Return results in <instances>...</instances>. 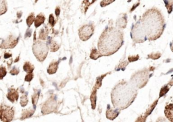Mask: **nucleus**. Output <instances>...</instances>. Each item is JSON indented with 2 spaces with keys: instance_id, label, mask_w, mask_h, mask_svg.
<instances>
[{
  "instance_id": "nucleus-1",
  "label": "nucleus",
  "mask_w": 173,
  "mask_h": 122,
  "mask_svg": "<svg viewBox=\"0 0 173 122\" xmlns=\"http://www.w3.org/2000/svg\"><path fill=\"white\" fill-rule=\"evenodd\" d=\"M147 40L155 41L162 35L166 26L164 16L160 10L151 8L143 14L139 20Z\"/></svg>"
},
{
  "instance_id": "nucleus-2",
  "label": "nucleus",
  "mask_w": 173,
  "mask_h": 122,
  "mask_svg": "<svg viewBox=\"0 0 173 122\" xmlns=\"http://www.w3.org/2000/svg\"><path fill=\"white\" fill-rule=\"evenodd\" d=\"M123 33L116 27H107L99 37L98 51L102 56L116 53L123 45Z\"/></svg>"
},
{
  "instance_id": "nucleus-3",
  "label": "nucleus",
  "mask_w": 173,
  "mask_h": 122,
  "mask_svg": "<svg viewBox=\"0 0 173 122\" xmlns=\"http://www.w3.org/2000/svg\"><path fill=\"white\" fill-rule=\"evenodd\" d=\"M137 95V88L130 82L121 81L115 86L112 91V102L116 109L122 110L131 105Z\"/></svg>"
},
{
  "instance_id": "nucleus-4",
  "label": "nucleus",
  "mask_w": 173,
  "mask_h": 122,
  "mask_svg": "<svg viewBox=\"0 0 173 122\" xmlns=\"http://www.w3.org/2000/svg\"><path fill=\"white\" fill-rule=\"evenodd\" d=\"M150 77L149 71L147 69H144L133 74L130 82L137 89L141 88L146 85Z\"/></svg>"
},
{
  "instance_id": "nucleus-5",
  "label": "nucleus",
  "mask_w": 173,
  "mask_h": 122,
  "mask_svg": "<svg viewBox=\"0 0 173 122\" xmlns=\"http://www.w3.org/2000/svg\"><path fill=\"white\" fill-rule=\"evenodd\" d=\"M131 37L133 42L136 43H142L147 41L145 33H144L139 20L137 21L132 25Z\"/></svg>"
},
{
  "instance_id": "nucleus-6",
  "label": "nucleus",
  "mask_w": 173,
  "mask_h": 122,
  "mask_svg": "<svg viewBox=\"0 0 173 122\" xmlns=\"http://www.w3.org/2000/svg\"><path fill=\"white\" fill-rule=\"evenodd\" d=\"M48 44L41 41L35 42L32 46V51L39 62H43L45 60L48 55Z\"/></svg>"
},
{
  "instance_id": "nucleus-7",
  "label": "nucleus",
  "mask_w": 173,
  "mask_h": 122,
  "mask_svg": "<svg viewBox=\"0 0 173 122\" xmlns=\"http://www.w3.org/2000/svg\"><path fill=\"white\" fill-rule=\"evenodd\" d=\"M14 117L13 107L3 104L0 106V120L3 122L12 121Z\"/></svg>"
},
{
  "instance_id": "nucleus-8",
  "label": "nucleus",
  "mask_w": 173,
  "mask_h": 122,
  "mask_svg": "<svg viewBox=\"0 0 173 122\" xmlns=\"http://www.w3.org/2000/svg\"><path fill=\"white\" fill-rule=\"evenodd\" d=\"M93 32H94V26L93 25H85L78 30L79 37L82 41H86L91 38L93 34Z\"/></svg>"
},
{
  "instance_id": "nucleus-9",
  "label": "nucleus",
  "mask_w": 173,
  "mask_h": 122,
  "mask_svg": "<svg viewBox=\"0 0 173 122\" xmlns=\"http://www.w3.org/2000/svg\"><path fill=\"white\" fill-rule=\"evenodd\" d=\"M19 38H15L14 36L11 35L2 41L0 47L2 49H12L15 47L18 42H19Z\"/></svg>"
},
{
  "instance_id": "nucleus-10",
  "label": "nucleus",
  "mask_w": 173,
  "mask_h": 122,
  "mask_svg": "<svg viewBox=\"0 0 173 122\" xmlns=\"http://www.w3.org/2000/svg\"><path fill=\"white\" fill-rule=\"evenodd\" d=\"M56 108V101L53 100L52 99H50L48 100L43 106L42 108V113L43 114H48L52 112Z\"/></svg>"
},
{
  "instance_id": "nucleus-11",
  "label": "nucleus",
  "mask_w": 173,
  "mask_h": 122,
  "mask_svg": "<svg viewBox=\"0 0 173 122\" xmlns=\"http://www.w3.org/2000/svg\"><path fill=\"white\" fill-rule=\"evenodd\" d=\"M7 98L12 103H15L19 98V94L17 90L10 88L8 89V92L7 95Z\"/></svg>"
},
{
  "instance_id": "nucleus-12",
  "label": "nucleus",
  "mask_w": 173,
  "mask_h": 122,
  "mask_svg": "<svg viewBox=\"0 0 173 122\" xmlns=\"http://www.w3.org/2000/svg\"><path fill=\"white\" fill-rule=\"evenodd\" d=\"M120 113V111L118 109H112L110 108V106L108 105V109L106 111V117L108 120H114L115 118H116L118 116Z\"/></svg>"
},
{
  "instance_id": "nucleus-13",
  "label": "nucleus",
  "mask_w": 173,
  "mask_h": 122,
  "mask_svg": "<svg viewBox=\"0 0 173 122\" xmlns=\"http://www.w3.org/2000/svg\"><path fill=\"white\" fill-rule=\"evenodd\" d=\"M127 24V14H123L122 16L121 15L116 21V27L120 28H125Z\"/></svg>"
},
{
  "instance_id": "nucleus-14",
  "label": "nucleus",
  "mask_w": 173,
  "mask_h": 122,
  "mask_svg": "<svg viewBox=\"0 0 173 122\" xmlns=\"http://www.w3.org/2000/svg\"><path fill=\"white\" fill-rule=\"evenodd\" d=\"M164 114L169 121L173 122V103L168 104V105L166 106Z\"/></svg>"
},
{
  "instance_id": "nucleus-15",
  "label": "nucleus",
  "mask_w": 173,
  "mask_h": 122,
  "mask_svg": "<svg viewBox=\"0 0 173 122\" xmlns=\"http://www.w3.org/2000/svg\"><path fill=\"white\" fill-rule=\"evenodd\" d=\"M45 17L44 16L43 14H39L36 16L35 20V28H38L40 26L41 24H43L45 22Z\"/></svg>"
},
{
  "instance_id": "nucleus-16",
  "label": "nucleus",
  "mask_w": 173,
  "mask_h": 122,
  "mask_svg": "<svg viewBox=\"0 0 173 122\" xmlns=\"http://www.w3.org/2000/svg\"><path fill=\"white\" fill-rule=\"evenodd\" d=\"M60 63V61L58 62H54L50 63V65L49 66V67L48 68V73L49 74H55L57 70V67H58V64Z\"/></svg>"
},
{
  "instance_id": "nucleus-17",
  "label": "nucleus",
  "mask_w": 173,
  "mask_h": 122,
  "mask_svg": "<svg viewBox=\"0 0 173 122\" xmlns=\"http://www.w3.org/2000/svg\"><path fill=\"white\" fill-rule=\"evenodd\" d=\"M35 109H24L23 111V113H22V116H21V120H24V119H27V118L31 117L32 115L34 114L35 112Z\"/></svg>"
},
{
  "instance_id": "nucleus-18",
  "label": "nucleus",
  "mask_w": 173,
  "mask_h": 122,
  "mask_svg": "<svg viewBox=\"0 0 173 122\" xmlns=\"http://www.w3.org/2000/svg\"><path fill=\"white\" fill-rule=\"evenodd\" d=\"M35 69L34 66L31 64L30 62H26L24 64L23 66V70L24 71H26L28 74H32V71H33Z\"/></svg>"
},
{
  "instance_id": "nucleus-19",
  "label": "nucleus",
  "mask_w": 173,
  "mask_h": 122,
  "mask_svg": "<svg viewBox=\"0 0 173 122\" xmlns=\"http://www.w3.org/2000/svg\"><path fill=\"white\" fill-rule=\"evenodd\" d=\"M48 30L46 29V26L45 28H43L40 30V33H39V39H41V40H45L47 39V37H48Z\"/></svg>"
},
{
  "instance_id": "nucleus-20",
  "label": "nucleus",
  "mask_w": 173,
  "mask_h": 122,
  "mask_svg": "<svg viewBox=\"0 0 173 122\" xmlns=\"http://www.w3.org/2000/svg\"><path fill=\"white\" fill-rule=\"evenodd\" d=\"M102 55L100 54V53L97 51L96 49H93L91 50V55H90V57L92 59H98L99 57H102Z\"/></svg>"
},
{
  "instance_id": "nucleus-21",
  "label": "nucleus",
  "mask_w": 173,
  "mask_h": 122,
  "mask_svg": "<svg viewBox=\"0 0 173 122\" xmlns=\"http://www.w3.org/2000/svg\"><path fill=\"white\" fill-rule=\"evenodd\" d=\"M7 12V4L6 1H0V15H3Z\"/></svg>"
},
{
  "instance_id": "nucleus-22",
  "label": "nucleus",
  "mask_w": 173,
  "mask_h": 122,
  "mask_svg": "<svg viewBox=\"0 0 173 122\" xmlns=\"http://www.w3.org/2000/svg\"><path fill=\"white\" fill-rule=\"evenodd\" d=\"M39 93L40 92L37 91V92H35V94L32 95V105L34 106V109H36V105H37L38 99L39 98Z\"/></svg>"
},
{
  "instance_id": "nucleus-23",
  "label": "nucleus",
  "mask_w": 173,
  "mask_h": 122,
  "mask_svg": "<svg viewBox=\"0 0 173 122\" xmlns=\"http://www.w3.org/2000/svg\"><path fill=\"white\" fill-rule=\"evenodd\" d=\"M35 16H34V13H31L27 19V24L28 27H30L32 25V24L33 23V22H35Z\"/></svg>"
},
{
  "instance_id": "nucleus-24",
  "label": "nucleus",
  "mask_w": 173,
  "mask_h": 122,
  "mask_svg": "<svg viewBox=\"0 0 173 122\" xmlns=\"http://www.w3.org/2000/svg\"><path fill=\"white\" fill-rule=\"evenodd\" d=\"M28 100L27 95H23L20 97V105L23 107L27 106V105L28 104Z\"/></svg>"
},
{
  "instance_id": "nucleus-25",
  "label": "nucleus",
  "mask_w": 173,
  "mask_h": 122,
  "mask_svg": "<svg viewBox=\"0 0 173 122\" xmlns=\"http://www.w3.org/2000/svg\"><path fill=\"white\" fill-rule=\"evenodd\" d=\"M59 49V46L57 45L56 42L53 41L52 43H50V50L52 52H55Z\"/></svg>"
},
{
  "instance_id": "nucleus-26",
  "label": "nucleus",
  "mask_w": 173,
  "mask_h": 122,
  "mask_svg": "<svg viewBox=\"0 0 173 122\" xmlns=\"http://www.w3.org/2000/svg\"><path fill=\"white\" fill-rule=\"evenodd\" d=\"M7 74V70L6 68L2 66L0 67V80H2V79L6 76V75Z\"/></svg>"
},
{
  "instance_id": "nucleus-27",
  "label": "nucleus",
  "mask_w": 173,
  "mask_h": 122,
  "mask_svg": "<svg viewBox=\"0 0 173 122\" xmlns=\"http://www.w3.org/2000/svg\"><path fill=\"white\" fill-rule=\"evenodd\" d=\"M95 93L96 91H94L93 92V94L91 96V105H92V109H94L95 108V102H96V96H95Z\"/></svg>"
},
{
  "instance_id": "nucleus-28",
  "label": "nucleus",
  "mask_w": 173,
  "mask_h": 122,
  "mask_svg": "<svg viewBox=\"0 0 173 122\" xmlns=\"http://www.w3.org/2000/svg\"><path fill=\"white\" fill-rule=\"evenodd\" d=\"M164 3H167L168 4H169L168 1H164ZM170 3L171 4L167 5L166 4V6H167V8L168 9V14H171V12L172 11V6H173V1H170Z\"/></svg>"
},
{
  "instance_id": "nucleus-29",
  "label": "nucleus",
  "mask_w": 173,
  "mask_h": 122,
  "mask_svg": "<svg viewBox=\"0 0 173 122\" xmlns=\"http://www.w3.org/2000/svg\"><path fill=\"white\" fill-rule=\"evenodd\" d=\"M49 22L50 25H51L52 26H54V24H55L56 23L55 20H54V17H53V14H50V15H49Z\"/></svg>"
},
{
  "instance_id": "nucleus-30",
  "label": "nucleus",
  "mask_w": 173,
  "mask_h": 122,
  "mask_svg": "<svg viewBox=\"0 0 173 122\" xmlns=\"http://www.w3.org/2000/svg\"><path fill=\"white\" fill-rule=\"evenodd\" d=\"M20 72V70L19 69H17V68L16 67H14L13 69L10 71V74L13 75V76H15V75H17V74H19V73Z\"/></svg>"
},
{
  "instance_id": "nucleus-31",
  "label": "nucleus",
  "mask_w": 173,
  "mask_h": 122,
  "mask_svg": "<svg viewBox=\"0 0 173 122\" xmlns=\"http://www.w3.org/2000/svg\"><path fill=\"white\" fill-rule=\"evenodd\" d=\"M33 77H34V76H33V74H27V76H25L24 80L26 81V82H31L32 80V78H33Z\"/></svg>"
},
{
  "instance_id": "nucleus-32",
  "label": "nucleus",
  "mask_w": 173,
  "mask_h": 122,
  "mask_svg": "<svg viewBox=\"0 0 173 122\" xmlns=\"http://www.w3.org/2000/svg\"><path fill=\"white\" fill-rule=\"evenodd\" d=\"M158 53H151V55H148V57H151V59H157L159 58V57L160 56H158L157 54H158Z\"/></svg>"
},
{
  "instance_id": "nucleus-33",
  "label": "nucleus",
  "mask_w": 173,
  "mask_h": 122,
  "mask_svg": "<svg viewBox=\"0 0 173 122\" xmlns=\"http://www.w3.org/2000/svg\"><path fill=\"white\" fill-rule=\"evenodd\" d=\"M112 2H114V1H102V2H101V6L104 7Z\"/></svg>"
},
{
  "instance_id": "nucleus-34",
  "label": "nucleus",
  "mask_w": 173,
  "mask_h": 122,
  "mask_svg": "<svg viewBox=\"0 0 173 122\" xmlns=\"http://www.w3.org/2000/svg\"><path fill=\"white\" fill-rule=\"evenodd\" d=\"M156 122H168V120L167 119H165V118H163V117H160L159 119H158L157 120Z\"/></svg>"
},
{
  "instance_id": "nucleus-35",
  "label": "nucleus",
  "mask_w": 173,
  "mask_h": 122,
  "mask_svg": "<svg viewBox=\"0 0 173 122\" xmlns=\"http://www.w3.org/2000/svg\"><path fill=\"white\" fill-rule=\"evenodd\" d=\"M12 57V54H11L10 53H8V52H6L4 53V58L5 59H8L9 57Z\"/></svg>"
},
{
  "instance_id": "nucleus-36",
  "label": "nucleus",
  "mask_w": 173,
  "mask_h": 122,
  "mask_svg": "<svg viewBox=\"0 0 173 122\" xmlns=\"http://www.w3.org/2000/svg\"><path fill=\"white\" fill-rule=\"evenodd\" d=\"M60 13V8H59V7H57L56 9V16H59Z\"/></svg>"
},
{
  "instance_id": "nucleus-37",
  "label": "nucleus",
  "mask_w": 173,
  "mask_h": 122,
  "mask_svg": "<svg viewBox=\"0 0 173 122\" xmlns=\"http://www.w3.org/2000/svg\"><path fill=\"white\" fill-rule=\"evenodd\" d=\"M170 47H171V51L173 52V40H172V42L171 43Z\"/></svg>"
}]
</instances>
